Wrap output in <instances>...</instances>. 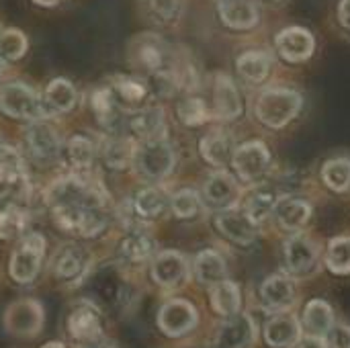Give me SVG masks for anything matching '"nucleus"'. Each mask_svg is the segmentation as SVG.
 <instances>
[{
    "label": "nucleus",
    "instance_id": "nucleus-1",
    "mask_svg": "<svg viewBox=\"0 0 350 348\" xmlns=\"http://www.w3.org/2000/svg\"><path fill=\"white\" fill-rule=\"evenodd\" d=\"M45 201L49 207L55 205H94L105 207L107 191L100 180L92 178L82 170V174H66L53 180L47 189Z\"/></svg>",
    "mask_w": 350,
    "mask_h": 348
},
{
    "label": "nucleus",
    "instance_id": "nucleus-2",
    "mask_svg": "<svg viewBox=\"0 0 350 348\" xmlns=\"http://www.w3.org/2000/svg\"><path fill=\"white\" fill-rule=\"evenodd\" d=\"M55 224L78 238H96L107 228L105 207L94 205H55L51 207Z\"/></svg>",
    "mask_w": 350,
    "mask_h": 348
},
{
    "label": "nucleus",
    "instance_id": "nucleus-3",
    "mask_svg": "<svg viewBox=\"0 0 350 348\" xmlns=\"http://www.w3.org/2000/svg\"><path fill=\"white\" fill-rule=\"evenodd\" d=\"M304 98L291 88H271L265 90L256 103V117L271 129L285 127L299 113Z\"/></svg>",
    "mask_w": 350,
    "mask_h": 348
},
{
    "label": "nucleus",
    "instance_id": "nucleus-4",
    "mask_svg": "<svg viewBox=\"0 0 350 348\" xmlns=\"http://www.w3.org/2000/svg\"><path fill=\"white\" fill-rule=\"evenodd\" d=\"M133 164L144 178L162 180L174 170L176 154H174V148L166 142V137L164 139L139 142L137 150H135Z\"/></svg>",
    "mask_w": 350,
    "mask_h": 348
},
{
    "label": "nucleus",
    "instance_id": "nucleus-5",
    "mask_svg": "<svg viewBox=\"0 0 350 348\" xmlns=\"http://www.w3.org/2000/svg\"><path fill=\"white\" fill-rule=\"evenodd\" d=\"M129 59L135 68L144 70L148 76L172 72V66H174V57L168 45L158 35H152V33H146L133 39Z\"/></svg>",
    "mask_w": 350,
    "mask_h": 348
},
{
    "label": "nucleus",
    "instance_id": "nucleus-6",
    "mask_svg": "<svg viewBox=\"0 0 350 348\" xmlns=\"http://www.w3.org/2000/svg\"><path fill=\"white\" fill-rule=\"evenodd\" d=\"M0 111L12 119L23 121H35L45 117L41 98L29 84L21 80H12L0 88Z\"/></svg>",
    "mask_w": 350,
    "mask_h": 348
},
{
    "label": "nucleus",
    "instance_id": "nucleus-7",
    "mask_svg": "<svg viewBox=\"0 0 350 348\" xmlns=\"http://www.w3.org/2000/svg\"><path fill=\"white\" fill-rule=\"evenodd\" d=\"M45 256V238L41 234H29L21 240L18 248L10 256V277L16 283H31L41 269Z\"/></svg>",
    "mask_w": 350,
    "mask_h": 348
},
{
    "label": "nucleus",
    "instance_id": "nucleus-8",
    "mask_svg": "<svg viewBox=\"0 0 350 348\" xmlns=\"http://www.w3.org/2000/svg\"><path fill=\"white\" fill-rule=\"evenodd\" d=\"M29 195V174L21 154L10 146H0V197L25 199Z\"/></svg>",
    "mask_w": 350,
    "mask_h": 348
},
{
    "label": "nucleus",
    "instance_id": "nucleus-9",
    "mask_svg": "<svg viewBox=\"0 0 350 348\" xmlns=\"http://www.w3.org/2000/svg\"><path fill=\"white\" fill-rule=\"evenodd\" d=\"M232 164L242 180H248V183L260 180L271 166L269 148L262 142H246L234 150Z\"/></svg>",
    "mask_w": 350,
    "mask_h": 348
},
{
    "label": "nucleus",
    "instance_id": "nucleus-10",
    "mask_svg": "<svg viewBox=\"0 0 350 348\" xmlns=\"http://www.w3.org/2000/svg\"><path fill=\"white\" fill-rule=\"evenodd\" d=\"M4 326L14 336H35L43 328V308L35 299H18L8 306Z\"/></svg>",
    "mask_w": 350,
    "mask_h": 348
},
{
    "label": "nucleus",
    "instance_id": "nucleus-11",
    "mask_svg": "<svg viewBox=\"0 0 350 348\" xmlns=\"http://www.w3.org/2000/svg\"><path fill=\"white\" fill-rule=\"evenodd\" d=\"M127 127H129V135H133L137 142L164 139L166 137V113L158 105L142 107L133 111Z\"/></svg>",
    "mask_w": 350,
    "mask_h": 348
},
{
    "label": "nucleus",
    "instance_id": "nucleus-12",
    "mask_svg": "<svg viewBox=\"0 0 350 348\" xmlns=\"http://www.w3.org/2000/svg\"><path fill=\"white\" fill-rule=\"evenodd\" d=\"M25 142L29 152L39 160H55L62 152V139L49 123L35 119L25 129Z\"/></svg>",
    "mask_w": 350,
    "mask_h": 348
},
{
    "label": "nucleus",
    "instance_id": "nucleus-13",
    "mask_svg": "<svg viewBox=\"0 0 350 348\" xmlns=\"http://www.w3.org/2000/svg\"><path fill=\"white\" fill-rule=\"evenodd\" d=\"M152 277L164 289H176L189 279L187 258L176 250L160 252L152 263Z\"/></svg>",
    "mask_w": 350,
    "mask_h": 348
},
{
    "label": "nucleus",
    "instance_id": "nucleus-14",
    "mask_svg": "<svg viewBox=\"0 0 350 348\" xmlns=\"http://www.w3.org/2000/svg\"><path fill=\"white\" fill-rule=\"evenodd\" d=\"M158 326L168 336H183L197 326V310L185 299H172L162 306Z\"/></svg>",
    "mask_w": 350,
    "mask_h": 348
},
{
    "label": "nucleus",
    "instance_id": "nucleus-15",
    "mask_svg": "<svg viewBox=\"0 0 350 348\" xmlns=\"http://www.w3.org/2000/svg\"><path fill=\"white\" fill-rule=\"evenodd\" d=\"M88 269H90V254L76 244L62 246L53 258V273L62 283L80 281Z\"/></svg>",
    "mask_w": 350,
    "mask_h": 348
},
{
    "label": "nucleus",
    "instance_id": "nucleus-16",
    "mask_svg": "<svg viewBox=\"0 0 350 348\" xmlns=\"http://www.w3.org/2000/svg\"><path fill=\"white\" fill-rule=\"evenodd\" d=\"M256 338V326L250 316L234 314L219 328L213 348H250Z\"/></svg>",
    "mask_w": 350,
    "mask_h": 348
},
{
    "label": "nucleus",
    "instance_id": "nucleus-17",
    "mask_svg": "<svg viewBox=\"0 0 350 348\" xmlns=\"http://www.w3.org/2000/svg\"><path fill=\"white\" fill-rule=\"evenodd\" d=\"M70 334L80 343H92L103 336V316L96 306L84 302L78 304L68 320Z\"/></svg>",
    "mask_w": 350,
    "mask_h": 348
},
{
    "label": "nucleus",
    "instance_id": "nucleus-18",
    "mask_svg": "<svg viewBox=\"0 0 350 348\" xmlns=\"http://www.w3.org/2000/svg\"><path fill=\"white\" fill-rule=\"evenodd\" d=\"M135 150H137V139L133 135L113 133L111 137L103 142V146L98 148V154L109 168L125 170L133 164Z\"/></svg>",
    "mask_w": 350,
    "mask_h": 348
},
{
    "label": "nucleus",
    "instance_id": "nucleus-19",
    "mask_svg": "<svg viewBox=\"0 0 350 348\" xmlns=\"http://www.w3.org/2000/svg\"><path fill=\"white\" fill-rule=\"evenodd\" d=\"M314 35L304 27H289L277 35V49L287 62H304L314 53Z\"/></svg>",
    "mask_w": 350,
    "mask_h": 348
},
{
    "label": "nucleus",
    "instance_id": "nucleus-20",
    "mask_svg": "<svg viewBox=\"0 0 350 348\" xmlns=\"http://www.w3.org/2000/svg\"><path fill=\"white\" fill-rule=\"evenodd\" d=\"M215 226L219 230V234H224L228 240H232L234 244H252L256 238V224L252 222V217L248 213L236 211V209H226L217 215Z\"/></svg>",
    "mask_w": 350,
    "mask_h": 348
},
{
    "label": "nucleus",
    "instance_id": "nucleus-21",
    "mask_svg": "<svg viewBox=\"0 0 350 348\" xmlns=\"http://www.w3.org/2000/svg\"><path fill=\"white\" fill-rule=\"evenodd\" d=\"M240 113H242V101L234 80L226 74H217L213 86V115L217 119L232 121Z\"/></svg>",
    "mask_w": 350,
    "mask_h": 348
},
{
    "label": "nucleus",
    "instance_id": "nucleus-22",
    "mask_svg": "<svg viewBox=\"0 0 350 348\" xmlns=\"http://www.w3.org/2000/svg\"><path fill=\"white\" fill-rule=\"evenodd\" d=\"M203 195H205V201H207L211 207L230 209V207L238 201V197H240V187H238V183L234 180V176H230L228 172L219 170V172H213V174L205 180Z\"/></svg>",
    "mask_w": 350,
    "mask_h": 348
},
{
    "label": "nucleus",
    "instance_id": "nucleus-23",
    "mask_svg": "<svg viewBox=\"0 0 350 348\" xmlns=\"http://www.w3.org/2000/svg\"><path fill=\"white\" fill-rule=\"evenodd\" d=\"M115 103L119 105L121 111H137L142 107H146V101L150 96V86H146L142 80L137 78H129V76H119L109 84Z\"/></svg>",
    "mask_w": 350,
    "mask_h": 348
},
{
    "label": "nucleus",
    "instance_id": "nucleus-24",
    "mask_svg": "<svg viewBox=\"0 0 350 348\" xmlns=\"http://www.w3.org/2000/svg\"><path fill=\"white\" fill-rule=\"evenodd\" d=\"M76 101H78V92L68 78H53L51 82H47L43 96H41L45 115L47 113H51V115L70 113L74 109Z\"/></svg>",
    "mask_w": 350,
    "mask_h": 348
},
{
    "label": "nucleus",
    "instance_id": "nucleus-25",
    "mask_svg": "<svg viewBox=\"0 0 350 348\" xmlns=\"http://www.w3.org/2000/svg\"><path fill=\"white\" fill-rule=\"evenodd\" d=\"M318 263V246L306 238L295 236L285 244V265L295 275H308Z\"/></svg>",
    "mask_w": 350,
    "mask_h": 348
},
{
    "label": "nucleus",
    "instance_id": "nucleus-26",
    "mask_svg": "<svg viewBox=\"0 0 350 348\" xmlns=\"http://www.w3.org/2000/svg\"><path fill=\"white\" fill-rule=\"evenodd\" d=\"M217 10L221 21L238 31L252 29L258 23V8L254 0H219Z\"/></svg>",
    "mask_w": 350,
    "mask_h": 348
},
{
    "label": "nucleus",
    "instance_id": "nucleus-27",
    "mask_svg": "<svg viewBox=\"0 0 350 348\" xmlns=\"http://www.w3.org/2000/svg\"><path fill=\"white\" fill-rule=\"evenodd\" d=\"M234 139L232 135H228L226 131H211L201 139V156L211 164V166H226L228 162H232L234 156Z\"/></svg>",
    "mask_w": 350,
    "mask_h": 348
},
{
    "label": "nucleus",
    "instance_id": "nucleus-28",
    "mask_svg": "<svg viewBox=\"0 0 350 348\" xmlns=\"http://www.w3.org/2000/svg\"><path fill=\"white\" fill-rule=\"evenodd\" d=\"M275 217L279 219L281 228L285 230H299L308 224L310 215H312V207L301 201V199H293V197H281L275 203Z\"/></svg>",
    "mask_w": 350,
    "mask_h": 348
},
{
    "label": "nucleus",
    "instance_id": "nucleus-29",
    "mask_svg": "<svg viewBox=\"0 0 350 348\" xmlns=\"http://www.w3.org/2000/svg\"><path fill=\"white\" fill-rule=\"evenodd\" d=\"M267 343L275 348H289L293 347L299 338V324L293 316L289 314H281L277 318H273L267 324L265 330Z\"/></svg>",
    "mask_w": 350,
    "mask_h": 348
},
{
    "label": "nucleus",
    "instance_id": "nucleus-30",
    "mask_svg": "<svg viewBox=\"0 0 350 348\" xmlns=\"http://www.w3.org/2000/svg\"><path fill=\"white\" fill-rule=\"evenodd\" d=\"M90 107H92V113L98 121V125H103L105 129H115L119 125V105L115 103V96L111 92L109 86H100L92 92L90 96Z\"/></svg>",
    "mask_w": 350,
    "mask_h": 348
},
{
    "label": "nucleus",
    "instance_id": "nucleus-31",
    "mask_svg": "<svg viewBox=\"0 0 350 348\" xmlns=\"http://www.w3.org/2000/svg\"><path fill=\"white\" fill-rule=\"evenodd\" d=\"M260 295L269 310H283L293 304L295 287L287 277H271L262 283Z\"/></svg>",
    "mask_w": 350,
    "mask_h": 348
},
{
    "label": "nucleus",
    "instance_id": "nucleus-32",
    "mask_svg": "<svg viewBox=\"0 0 350 348\" xmlns=\"http://www.w3.org/2000/svg\"><path fill=\"white\" fill-rule=\"evenodd\" d=\"M168 205H170V199L158 187H146L133 199V211L139 217H144V219H156V217H160L166 211Z\"/></svg>",
    "mask_w": 350,
    "mask_h": 348
},
{
    "label": "nucleus",
    "instance_id": "nucleus-33",
    "mask_svg": "<svg viewBox=\"0 0 350 348\" xmlns=\"http://www.w3.org/2000/svg\"><path fill=\"white\" fill-rule=\"evenodd\" d=\"M332 324H334V314H332V308L326 302L314 299V302L308 304L306 314H304V328L308 330L310 336L320 338V336L328 334Z\"/></svg>",
    "mask_w": 350,
    "mask_h": 348
},
{
    "label": "nucleus",
    "instance_id": "nucleus-34",
    "mask_svg": "<svg viewBox=\"0 0 350 348\" xmlns=\"http://www.w3.org/2000/svg\"><path fill=\"white\" fill-rule=\"evenodd\" d=\"M156 242L146 230H129L121 240V254L129 263H144L154 254Z\"/></svg>",
    "mask_w": 350,
    "mask_h": 348
},
{
    "label": "nucleus",
    "instance_id": "nucleus-35",
    "mask_svg": "<svg viewBox=\"0 0 350 348\" xmlns=\"http://www.w3.org/2000/svg\"><path fill=\"white\" fill-rule=\"evenodd\" d=\"M273 59L265 51H246L238 57V72L252 84H260L269 78Z\"/></svg>",
    "mask_w": 350,
    "mask_h": 348
},
{
    "label": "nucleus",
    "instance_id": "nucleus-36",
    "mask_svg": "<svg viewBox=\"0 0 350 348\" xmlns=\"http://www.w3.org/2000/svg\"><path fill=\"white\" fill-rule=\"evenodd\" d=\"M66 156H68V162L76 168V170H88L98 154L96 150V144L86 137V135H72L68 142H66V148H64Z\"/></svg>",
    "mask_w": 350,
    "mask_h": 348
},
{
    "label": "nucleus",
    "instance_id": "nucleus-37",
    "mask_svg": "<svg viewBox=\"0 0 350 348\" xmlns=\"http://www.w3.org/2000/svg\"><path fill=\"white\" fill-rule=\"evenodd\" d=\"M195 275L201 283L215 285L226 277V263L215 250H203L195 260Z\"/></svg>",
    "mask_w": 350,
    "mask_h": 348
},
{
    "label": "nucleus",
    "instance_id": "nucleus-38",
    "mask_svg": "<svg viewBox=\"0 0 350 348\" xmlns=\"http://www.w3.org/2000/svg\"><path fill=\"white\" fill-rule=\"evenodd\" d=\"M211 306L221 316H234L240 310V289L232 281H219L211 289Z\"/></svg>",
    "mask_w": 350,
    "mask_h": 348
},
{
    "label": "nucleus",
    "instance_id": "nucleus-39",
    "mask_svg": "<svg viewBox=\"0 0 350 348\" xmlns=\"http://www.w3.org/2000/svg\"><path fill=\"white\" fill-rule=\"evenodd\" d=\"M29 226L27 211L14 203L0 209V240H14L25 234Z\"/></svg>",
    "mask_w": 350,
    "mask_h": 348
},
{
    "label": "nucleus",
    "instance_id": "nucleus-40",
    "mask_svg": "<svg viewBox=\"0 0 350 348\" xmlns=\"http://www.w3.org/2000/svg\"><path fill=\"white\" fill-rule=\"evenodd\" d=\"M322 178L326 187L336 193H342L350 187V160L349 158H332L322 168Z\"/></svg>",
    "mask_w": 350,
    "mask_h": 348
},
{
    "label": "nucleus",
    "instance_id": "nucleus-41",
    "mask_svg": "<svg viewBox=\"0 0 350 348\" xmlns=\"http://www.w3.org/2000/svg\"><path fill=\"white\" fill-rule=\"evenodd\" d=\"M29 41L27 35L18 29H4L0 31V57L8 62H16L27 53Z\"/></svg>",
    "mask_w": 350,
    "mask_h": 348
},
{
    "label": "nucleus",
    "instance_id": "nucleus-42",
    "mask_svg": "<svg viewBox=\"0 0 350 348\" xmlns=\"http://www.w3.org/2000/svg\"><path fill=\"white\" fill-rule=\"evenodd\" d=\"M176 115H178V119L185 123V125H189V127H197V125H203L207 119H209V109H207V105L201 101V98H195V96H189V98H185V101H180L178 103V107H176Z\"/></svg>",
    "mask_w": 350,
    "mask_h": 348
},
{
    "label": "nucleus",
    "instance_id": "nucleus-43",
    "mask_svg": "<svg viewBox=\"0 0 350 348\" xmlns=\"http://www.w3.org/2000/svg\"><path fill=\"white\" fill-rule=\"evenodd\" d=\"M170 209L176 217L180 219H191L201 211V199L197 191L193 189H183L170 197Z\"/></svg>",
    "mask_w": 350,
    "mask_h": 348
},
{
    "label": "nucleus",
    "instance_id": "nucleus-44",
    "mask_svg": "<svg viewBox=\"0 0 350 348\" xmlns=\"http://www.w3.org/2000/svg\"><path fill=\"white\" fill-rule=\"evenodd\" d=\"M328 267L336 275L350 273V238H334L328 246Z\"/></svg>",
    "mask_w": 350,
    "mask_h": 348
},
{
    "label": "nucleus",
    "instance_id": "nucleus-45",
    "mask_svg": "<svg viewBox=\"0 0 350 348\" xmlns=\"http://www.w3.org/2000/svg\"><path fill=\"white\" fill-rule=\"evenodd\" d=\"M275 203H277L275 193H273V191L260 189V191H256V193L250 195V199H248V203H246V213L252 217L254 224H260V222H265V219L273 213Z\"/></svg>",
    "mask_w": 350,
    "mask_h": 348
},
{
    "label": "nucleus",
    "instance_id": "nucleus-46",
    "mask_svg": "<svg viewBox=\"0 0 350 348\" xmlns=\"http://www.w3.org/2000/svg\"><path fill=\"white\" fill-rule=\"evenodd\" d=\"M152 14L162 23H172L180 12V0H148Z\"/></svg>",
    "mask_w": 350,
    "mask_h": 348
},
{
    "label": "nucleus",
    "instance_id": "nucleus-47",
    "mask_svg": "<svg viewBox=\"0 0 350 348\" xmlns=\"http://www.w3.org/2000/svg\"><path fill=\"white\" fill-rule=\"evenodd\" d=\"M328 347L330 348H350V328L349 326H332L328 330Z\"/></svg>",
    "mask_w": 350,
    "mask_h": 348
},
{
    "label": "nucleus",
    "instance_id": "nucleus-48",
    "mask_svg": "<svg viewBox=\"0 0 350 348\" xmlns=\"http://www.w3.org/2000/svg\"><path fill=\"white\" fill-rule=\"evenodd\" d=\"M338 21L350 33V0H340V4H338Z\"/></svg>",
    "mask_w": 350,
    "mask_h": 348
},
{
    "label": "nucleus",
    "instance_id": "nucleus-49",
    "mask_svg": "<svg viewBox=\"0 0 350 348\" xmlns=\"http://www.w3.org/2000/svg\"><path fill=\"white\" fill-rule=\"evenodd\" d=\"M299 348H326L324 347V343H320V338H316V336H312V338H308V340H304Z\"/></svg>",
    "mask_w": 350,
    "mask_h": 348
},
{
    "label": "nucleus",
    "instance_id": "nucleus-50",
    "mask_svg": "<svg viewBox=\"0 0 350 348\" xmlns=\"http://www.w3.org/2000/svg\"><path fill=\"white\" fill-rule=\"evenodd\" d=\"M86 348H115L113 345H109L107 340H103V338H96V340H92V343H86Z\"/></svg>",
    "mask_w": 350,
    "mask_h": 348
},
{
    "label": "nucleus",
    "instance_id": "nucleus-51",
    "mask_svg": "<svg viewBox=\"0 0 350 348\" xmlns=\"http://www.w3.org/2000/svg\"><path fill=\"white\" fill-rule=\"evenodd\" d=\"M37 6H55V4H59L62 0H33Z\"/></svg>",
    "mask_w": 350,
    "mask_h": 348
},
{
    "label": "nucleus",
    "instance_id": "nucleus-52",
    "mask_svg": "<svg viewBox=\"0 0 350 348\" xmlns=\"http://www.w3.org/2000/svg\"><path fill=\"white\" fill-rule=\"evenodd\" d=\"M41 348H66V345H62V343H47L45 347Z\"/></svg>",
    "mask_w": 350,
    "mask_h": 348
},
{
    "label": "nucleus",
    "instance_id": "nucleus-53",
    "mask_svg": "<svg viewBox=\"0 0 350 348\" xmlns=\"http://www.w3.org/2000/svg\"><path fill=\"white\" fill-rule=\"evenodd\" d=\"M0 74H2V57H0Z\"/></svg>",
    "mask_w": 350,
    "mask_h": 348
},
{
    "label": "nucleus",
    "instance_id": "nucleus-54",
    "mask_svg": "<svg viewBox=\"0 0 350 348\" xmlns=\"http://www.w3.org/2000/svg\"><path fill=\"white\" fill-rule=\"evenodd\" d=\"M269 2H279V0H269Z\"/></svg>",
    "mask_w": 350,
    "mask_h": 348
}]
</instances>
